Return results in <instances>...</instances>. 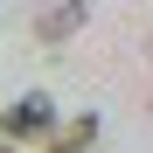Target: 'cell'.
Wrapping results in <instances>:
<instances>
[{
	"label": "cell",
	"instance_id": "6da1fadb",
	"mask_svg": "<svg viewBox=\"0 0 153 153\" xmlns=\"http://www.w3.org/2000/svg\"><path fill=\"white\" fill-rule=\"evenodd\" d=\"M56 125H63V118H56V97L28 91V97H14V105L0 111V139H7V146H14V139H49Z\"/></svg>",
	"mask_w": 153,
	"mask_h": 153
},
{
	"label": "cell",
	"instance_id": "7a4b0ae2",
	"mask_svg": "<svg viewBox=\"0 0 153 153\" xmlns=\"http://www.w3.org/2000/svg\"><path fill=\"white\" fill-rule=\"evenodd\" d=\"M84 21H91V7H76V0H63V7H35V42H42V49H63Z\"/></svg>",
	"mask_w": 153,
	"mask_h": 153
},
{
	"label": "cell",
	"instance_id": "3957f363",
	"mask_svg": "<svg viewBox=\"0 0 153 153\" xmlns=\"http://www.w3.org/2000/svg\"><path fill=\"white\" fill-rule=\"evenodd\" d=\"M97 132H105V118H97V111H76V118H63L56 132L42 139V153H91Z\"/></svg>",
	"mask_w": 153,
	"mask_h": 153
},
{
	"label": "cell",
	"instance_id": "277c9868",
	"mask_svg": "<svg viewBox=\"0 0 153 153\" xmlns=\"http://www.w3.org/2000/svg\"><path fill=\"white\" fill-rule=\"evenodd\" d=\"M0 153H14V146H7V139H0Z\"/></svg>",
	"mask_w": 153,
	"mask_h": 153
}]
</instances>
